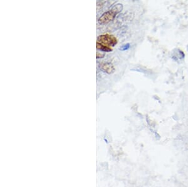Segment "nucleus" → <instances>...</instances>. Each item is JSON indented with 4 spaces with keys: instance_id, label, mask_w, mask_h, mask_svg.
Wrapping results in <instances>:
<instances>
[{
    "instance_id": "f257e3e1",
    "label": "nucleus",
    "mask_w": 188,
    "mask_h": 187,
    "mask_svg": "<svg viewBox=\"0 0 188 187\" xmlns=\"http://www.w3.org/2000/svg\"><path fill=\"white\" fill-rule=\"evenodd\" d=\"M122 10V5L118 4L115 5L112 10L103 13L101 17L99 18V22L100 23H109L114 18L116 14L119 13Z\"/></svg>"
},
{
    "instance_id": "f03ea898",
    "label": "nucleus",
    "mask_w": 188,
    "mask_h": 187,
    "mask_svg": "<svg viewBox=\"0 0 188 187\" xmlns=\"http://www.w3.org/2000/svg\"><path fill=\"white\" fill-rule=\"evenodd\" d=\"M97 42L100 43L103 45L107 46H114L117 44V40L113 35H110L109 34H105V35H100L97 38Z\"/></svg>"
},
{
    "instance_id": "7ed1b4c3",
    "label": "nucleus",
    "mask_w": 188,
    "mask_h": 187,
    "mask_svg": "<svg viewBox=\"0 0 188 187\" xmlns=\"http://www.w3.org/2000/svg\"><path fill=\"white\" fill-rule=\"evenodd\" d=\"M100 68H101L103 72H107V73L108 74L112 73V72L115 71V69L114 68V66L110 63L102 64L101 65V67H100Z\"/></svg>"
},
{
    "instance_id": "20e7f679",
    "label": "nucleus",
    "mask_w": 188,
    "mask_h": 187,
    "mask_svg": "<svg viewBox=\"0 0 188 187\" xmlns=\"http://www.w3.org/2000/svg\"><path fill=\"white\" fill-rule=\"evenodd\" d=\"M97 49L103 52H111L112 50V49L111 47H109V46L103 45V44L99 42H97Z\"/></svg>"
},
{
    "instance_id": "39448f33",
    "label": "nucleus",
    "mask_w": 188,
    "mask_h": 187,
    "mask_svg": "<svg viewBox=\"0 0 188 187\" xmlns=\"http://www.w3.org/2000/svg\"><path fill=\"white\" fill-rule=\"evenodd\" d=\"M130 47V44H125V45H123L122 47L121 48V49L122 50H125L127 49H128Z\"/></svg>"
},
{
    "instance_id": "423d86ee",
    "label": "nucleus",
    "mask_w": 188,
    "mask_h": 187,
    "mask_svg": "<svg viewBox=\"0 0 188 187\" xmlns=\"http://www.w3.org/2000/svg\"><path fill=\"white\" fill-rule=\"evenodd\" d=\"M105 56L104 54H102V53L100 52H97V58H102V57H103V56Z\"/></svg>"
}]
</instances>
